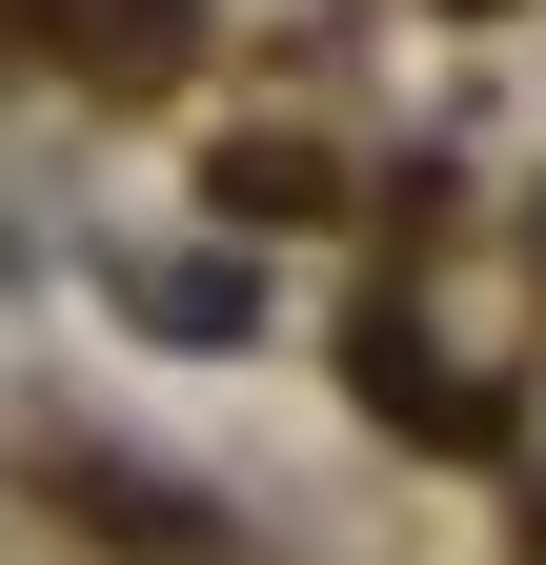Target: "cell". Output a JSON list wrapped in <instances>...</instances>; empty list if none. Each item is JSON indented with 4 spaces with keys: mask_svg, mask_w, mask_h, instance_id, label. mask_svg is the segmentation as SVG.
I'll return each mask as SVG.
<instances>
[{
    "mask_svg": "<svg viewBox=\"0 0 546 565\" xmlns=\"http://www.w3.org/2000/svg\"><path fill=\"white\" fill-rule=\"evenodd\" d=\"M345 364H365V404H385V424H426V445H506V404H486V384H445L405 303H365V323H345Z\"/></svg>",
    "mask_w": 546,
    "mask_h": 565,
    "instance_id": "6da1fadb",
    "label": "cell"
},
{
    "mask_svg": "<svg viewBox=\"0 0 546 565\" xmlns=\"http://www.w3.org/2000/svg\"><path fill=\"white\" fill-rule=\"evenodd\" d=\"M143 323H162V343H223V323H243V263H143Z\"/></svg>",
    "mask_w": 546,
    "mask_h": 565,
    "instance_id": "7a4b0ae2",
    "label": "cell"
},
{
    "mask_svg": "<svg viewBox=\"0 0 546 565\" xmlns=\"http://www.w3.org/2000/svg\"><path fill=\"white\" fill-rule=\"evenodd\" d=\"M0 21H82V0H0Z\"/></svg>",
    "mask_w": 546,
    "mask_h": 565,
    "instance_id": "3957f363",
    "label": "cell"
}]
</instances>
